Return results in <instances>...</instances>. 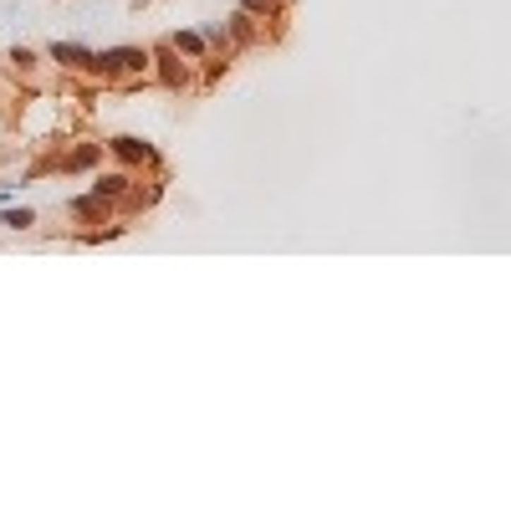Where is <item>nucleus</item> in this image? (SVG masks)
<instances>
[{
    "mask_svg": "<svg viewBox=\"0 0 511 511\" xmlns=\"http://www.w3.org/2000/svg\"><path fill=\"white\" fill-rule=\"evenodd\" d=\"M97 67H108V72H138V67H143V52H133V47L102 52V56H97Z\"/></svg>",
    "mask_w": 511,
    "mask_h": 511,
    "instance_id": "nucleus-1",
    "label": "nucleus"
},
{
    "mask_svg": "<svg viewBox=\"0 0 511 511\" xmlns=\"http://www.w3.org/2000/svg\"><path fill=\"white\" fill-rule=\"evenodd\" d=\"M52 56L61 61V67H97V56H92L88 47H72V41H56Z\"/></svg>",
    "mask_w": 511,
    "mask_h": 511,
    "instance_id": "nucleus-2",
    "label": "nucleus"
},
{
    "mask_svg": "<svg viewBox=\"0 0 511 511\" xmlns=\"http://www.w3.org/2000/svg\"><path fill=\"white\" fill-rule=\"evenodd\" d=\"M113 148L123 159H148V143H138V138H113Z\"/></svg>",
    "mask_w": 511,
    "mask_h": 511,
    "instance_id": "nucleus-3",
    "label": "nucleus"
},
{
    "mask_svg": "<svg viewBox=\"0 0 511 511\" xmlns=\"http://www.w3.org/2000/svg\"><path fill=\"white\" fill-rule=\"evenodd\" d=\"M6 225H16V230H20V225H31V210H11Z\"/></svg>",
    "mask_w": 511,
    "mask_h": 511,
    "instance_id": "nucleus-4",
    "label": "nucleus"
}]
</instances>
